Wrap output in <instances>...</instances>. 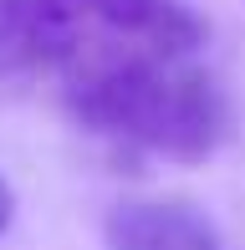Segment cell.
Instances as JSON below:
<instances>
[{"instance_id":"6da1fadb","label":"cell","mask_w":245,"mask_h":250,"mask_svg":"<svg viewBox=\"0 0 245 250\" xmlns=\"http://www.w3.org/2000/svg\"><path fill=\"white\" fill-rule=\"evenodd\" d=\"M204 41L189 10L169 0H0V82H82L118 66L194 56Z\"/></svg>"},{"instance_id":"7a4b0ae2","label":"cell","mask_w":245,"mask_h":250,"mask_svg":"<svg viewBox=\"0 0 245 250\" xmlns=\"http://www.w3.org/2000/svg\"><path fill=\"white\" fill-rule=\"evenodd\" d=\"M61 97L82 128L179 164L209 158L235 123L225 87L194 56H163V62L82 77V82H66Z\"/></svg>"},{"instance_id":"3957f363","label":"cell","mask_w":245,"mask_h":250,"mask_svg":"<svg viewBox=\"0 0 245 250\" xmlns=\"http://www.w3.org/2000/svg\"><path fill=\"white\" fill-rule=\"evenodd\" d=\"M107 250H220V230L189 199H128L107 214Z\"/></svg>"},{"instance_id":"277c9868","label":"cell","mask_w":245,"mask_h":250,"mask_svg":"<svg viewBox=\"0 0 245 250\" xmlns=\"http://www.w3.org/2000/svg\"><path fill=\"white\" fill-rule=\"evenodd\" d=\"M10 220H16V189H10L5 179H0V235L10 230Z\"/></svg>"}]
</instances>
